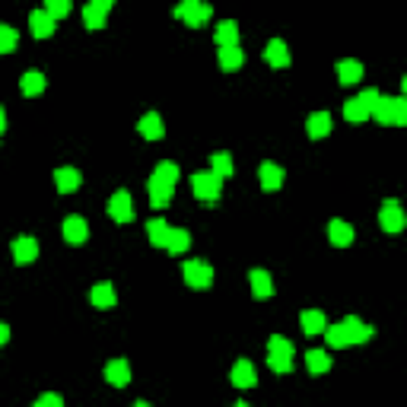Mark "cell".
Instances as JSON below:
<instances>
[{"label":"cell","mask_w":407,"mask_h":407,"mask_svg":"<svg viewBox=\"0 0 407 407\" xmlns=\"http://www.w3.org/2000/svg\"><path fill=\"white\" fill-rule=\"evenodd\" d=\"M379 125H407V99L404 96H379L373 115Z\"/></svg>","instance_id":"6da1fadb"},{"label":"cell","mask_w":407,"mask_h":407,"mask_svg":"<svg viewBox=\"0 0 407 407\" xmlns=\"http://www.w3.org/2000/svg\"><path fill=\"white\" fill-rule=\"evenodd\" d=\"M191 188H194V198L204 200V204H216L220 194H223V178L213 172H194L191 175Z\"/></svg>","instance_id":"7a4b0ae2"},{"label":"cell","mask_w":407,"mask_h":407,"mask_svg":"<svg viewBox=\"0 0 407 407\" xmlns=\"http://www.w3.org/2000/svg\"><path fill=\"white\" fill-rule=\"evenodd\" d=\"M172 17L182 19V23L191 25V29H198V25H204L210 17H213V7L204 3V0H185V3H178V7L172 10Z\"/></svg>","instance_id":"3957f363"},{"label":"cell","mask_w":407,"mask_h":407,"mask_svg":"<svg viewBox=\"0 0 407 407\" xmlns=\"http://www.w3.org/2000/svg\"><path fill=\"white\" fill-rule=\"evenodd\" d=\"M182 274L191 290H210V286H213V267H210L207 261H185Z\"/></svg>","instance_id":"277c9868"},{"label":"cell","mask_w":407,"mask_h":407,"mask_svg":"<svg viewBox=\"0 0 407 407\" xmlns=\"http://www.w3.org/2000/svg\"><path fill=\"white\" fill-rule=\"evenodd\" d=\"M379 226L391 236H398L401 229H404V207H401L398 200H385L382 204V210H379Z\"/></svg>","instance_id":"5b68a950"},{"label":"cell","mask_w":407,"mask_h":407,"mask_svg":"<svg viewBox=\"0 0 407 407\" xmlns=\"http://www.w3.org/2000/svg\"><path fill=\"white\" fill-rule=\"evenodd\" d=\"M108 216L115 220V223H131L134 220V200L127 191H115L112 200H108Z\"/></svg>","instance_id":"8992f818"},{"label":"cell","mask_w":407,"mask_h":407,"mask_svg":"<svg viewBox=\"0 0 407 407\" xmlns=\"http://www.w3.org/2000/svg\"><path fill=\"white\" fill-rule=\"evenodd\" d=\"M54 29H58V19L51 17L48 10H32V17H29V32H32L35 39H51Z\"/></svg>","instance_id":"52a82bcc"},{"label":"cell","mask_w":407,"mask_h":407,"mask_svg":"<svg viewBox=\"0 0 407 407\" xmlns=\"http://www.w3.org/2000/svg\"><path fill=\"white\" fill-rule=\"evenodd\" d=\"M61 233H64V242H70V245H83L90 239V223H86L83 216H67Z\"/></svg>","instance_id":"ba28073f"},{"label":"cell","mask_w":407,"mask_h":407,"mask_svg":"<svg viewBox=\"0 0 407 407\" xmlns=\"http://www.w3.org/2000/svg\"><path fill=\"white\" fill-rule=\"evenodd\" d=\"M249 283H251L255 300H271V296H274V280H271V274H267L264 267H251V271H249Z\"/></svg>","instance_id":"9c48e42d"},{"label":"cell","mask_w":407,"mask_h":407,"mask_svg":"<svg viewBox=\"0 0 407 407\" xmlns=\"http://www.w3.org/2000/svg\"><path fill=\"white\" fill-rule=\"evenodd\" d=\"M137 131H140L143 140H163V137H166V125H163L159 112H147V115L137 121Z\"/></svg>","instance_id":"30bf717a"},{"label":"cell","mask_w":407,"mask_h":407,"mask_svg":"<svg viewBox=\"0 0 407 407\" xmlns=\"http://www.w3.org/2000/svg\"><path fill=\"white\" fill-rule=\"evenodd\" d=\"M258 178H261V188H264V191H280L283 182H286V172H283L277 163H261Z\"/></svg>","instance_id":"8fae6325"},{"label":"cell","mask_w":407,"mask_h":407,"mask_svg":"<svg viewBox=\"0 0 407 407\" xmlns=\"http://www.w3.org/2000/svg\"><path fill=\"white\" fill-rule=\"evenodd\" d=\"M35 258H39V239H32V236L13 239V261L17 264H32Z\"/></svg>","instance_id":"7c38bea8"},{"label":"cell","mask_w":407,"mask_h":407,"mask_svg":"<svg viewBox=\"0 0 407 407\" xmlns=\"http://www.w3.org/2000/svg\"><path fill=\"white\" fill-rule=\"evenodd\" d=\"M80 185H83V175H80V169L61 166L58 172H54V188H58L61 194H74Z\"/></svg>","instance_id":"4fadbf2b"},{"label":"cell","mask_w":407,"mask_h":407,"mask_svg":"<svg viewBox=\"0 0 407 407\" xmlns=\"http://www.w3.org/2000/svg\"><path fill=\"white\" fill-rule=\"evenodd\" d=\"M229 382H233L236 388H255V385H258V373H255V366H251L249 359H236L233 373H229Z\"/></svg>","instance_id":"5bb4252c"},{"label":"cell","mask_w":407,"mask_h":407,"mask_svg":"<svg viewBox=\"0 0 407 407\" xmlns=\"http://www.w3.org/2000/svg\"><path fill=\"white\" fill-rule=\"evenodd\" d=\"M341 324H344V331H347L350 344H366V341H373V334H375V328H373V324L359 322L357 315H347Z\"/></svg>","instance_id":"9a60e30c"},{"label":"cell","mask_w":407,"mask_h":407,"mask_svg":"<svg viewBox=\"0 0 407 407\" xmlns=\"http://www.w3.org/2000/svg\"><path fill=\"white\" fill-rule=\"evenodd\" d=\"M147 191H150V204L153 207H169V200H172L175 194V185L163 182V178H156V175H150V185H147Z\"/></svg>","instance_id":"2e32d148"},{"label":"cell","mask_w":407,"mask_h":407,"mask_svg":"<svg viewBox=\"0 0 407 407\" xmlns=\"http://www.w3.org/2000/svg\"><path fill=\"white\" fill-rule=\"evenodd\" d=\"M334 127V118L328 115V112H312L306 121V134L312 137V140H322V137H328Z\"/></svg>","instance_id":"e0dca14e"},{"label":"cell","mask_w":407,"mask_h":407,"mask_svg":"<svg viewBox=\"0 0 407 407\" xmlns=\"http://www.w3.org/2000/svg\"><path fill=\"white\" fill-rule=\"evenodd\" d=\"M105 382L115 385V388L131 385V363H127V359H112V363L105 366Z\"/></svg>","instance_id":"ac0fdd59"},{"label":"cell","mask_w":407,"mask_h":407,"mask_svg":"<svg viewBox=\"0 0 407 407\" xmlns=\"http://www.w3.org/2000/svg\"><path fill=\"white\" fill-rule=\"evenodd\" d=\"M264 61L271 67H277V70H280V67H290V48H286V42H283V39H271V42H267V48H264Z\"/></svg>","instance_id":"d6986e66"},{"label":"cell","mask_w":407,"mask_h":407,"mask_svg":"<svg viewBox=\"0 0 407 407\" xmlns=\"http://www.w3.org/2000/svg\"><path fill=\"white\" fill-rule=\"evenodd\" d=\"M353 226L347 223V220H331L328 223V239H331V245H337V249H347L350 242H353Z\"/></svg>","instance_id":"ffe728a7"},{"label":"cell","mask_w":407,"mask_h":407,"mask_svg":"<svg viewBox=\"0 0 407 407\" xmlns=\"http://www.w3.org/2000/svg\"><path fill=\"white\" fill-rule=\"evenodd\" d=\"M90 300H92V306L96 309H115V302H118V293H115V286L112 283H96L92 286V293H90Z\"/></svg>","instance_id":"44dd1931"},{"label":"cell","mask_w":407,"mask_h":407,"mask_svg":"<svg viewBox=\"0 0 407 407\" xmlns=\"http://www.w3.org/2000/svg\"><path fill=\"white\" fill-rule=\"evenodd\" d=\"M213 39H216V45H220V48H229V45H239V23H236V19H223V23L216 25Z\"/></svg>","instance_id":"7402d4cb"},{"label":"cell","mask_w":407,"mask_h":407,"mask_svg":"<svg viewBox=\"0 0 407 407\" xmlns=\"http://www.w3.org/2000/svg\"><path fill=\"white\" fill-rule=\"evenodd\" d=\"M344 118H347L350 125H363L366 118H369V105L363 102V96H353V99L344 102Z\"/></svg>","instance_id":"603a6c76"},{"label":"cell","mask_w":407,"mask_h":407,"mask_svg":"<svg viewBox=\"0 0 407 407\" xmlns=\"http://www.w3.org/2000/svg\"><path fill=\"white\" fill-rule=\"evenodd\" d=\"M324 324H328V318H324V312H318V309H312V312H302L300 315V328L306 337H312V334H322Z\"/></svg>","instance_id":"cb8c5ba5"},{"label":"cell","mask_w":407,"mask_h":407,"mask_svg":"<svg viewBox=\"0 0 407 407\" xmlns=\"http://www.w3.org/2000/svg\"><path fill=\"white\" fill-rule=\"evenodd\" d=\"M19 92L23 96H42L45 92V74L42 70H25L19 80Z\"/></svg>","instance_id":"d4e9b609"},{"label":"cell","mask_w":407,"mask_h":407,"mask_svg":"<svg viewBox=\"0 0 407 407\" xmlns=\"http://www.w3.org/2000/svg\"><path fill=\"white\" fill-rule=\"evenodd\" d=\"M337 80H341L344 86L359 83V80H363V64H359V61H353V58L341 61V64H337Z\"/></svg>","instance_id":"484cf974"},{"label":"cell","mask_w":407,"mask_h":407,"mask_svg":"<svg viewBox=\"0 0 407 407\" xmlns=\"http://www.w3.org/2000/svg\"><path fill=\"white\" fill-rule=\"evenodd\" d=\"M188 249H191V233L188 229H169V239H166L169 255H185Z\"/></svg>","instance_id":"4316f807"},{"label":"cell","mask_w":407,"mask_h":407,"mask_svg":"<svg viewBox=\"0 0 407 407\" xmlns=\"http://www.w3.org/2000/svg\"><path fill=\"white\" fill-rule=\"evenodd\" d=\"M245 64V54H242L239 45H229V48H220V70H226V74H233V70H239V67Z\"/></svg>","instance_id":"83f0119b"},{"label":"cell","mask_w":407,"mask_h":407,"mask_svg":"<svg viewBox=\"0 0 407 407\" xmlns=\"http://www.w3.org/2000/svg\"><path fill=\"white\" fill-rule=\"evenodd\" d=\"M169 229H172V226H169L166 220H163V216H159V220H150V223H147V236H150V242L156 245V249H166Z\"/></svg>","instance_id":"f1b7e54d"},{"label":"cell","mask_w":407,"mask_h":407,"mask_svg":"<svg viewBox=\"0 0 407 407\" xmlns=\"http://www.w3.org/2000/svg\"><path fill=\"white\" fill-rule=\"evenodd\" d=\"M210 172L220 175V178H233V172H236L233 156H229V153H213V156H210Z\"/></svg>","instance_id":"f546056e"},{"label":"cell","mask_w":407,"mask_h":407,"mask_svg":"<svg viewBox=\"0 0 407 407\" xmlns=\"http://www.w3.org/2000/svg\"><path fill=\"white\" fill-rule=\"evenodd\" d=\"M306 366H309V373L312 375H322L331 369V357L324 353V350H309L306 353Z\"/></svg>","instance_id":"4dcf8cb0"},{"label":"cell","mask_w":407,"mask_h":407,"mask_svg":"<svg viewBox=\"0 0 407 407\" xmlns=\"http://www.w3.org/2000/svg\"><path fill=\"white\" fill-rule=\"evenodd\" d=\"M324 337H328V347H334V350H344V347H350V337H347V331H344V324L337 322V324H324Z\"/></svg>","instance_id":"1f68e13d"},{"label":"cell","mask_w":407,"mask_h":407,"mask_svg":"<svg viewBox=\"0 0 407 407\" xmlns=\"http://www.w3.org/2000/svg\"><path fill=\"white\" fill-rule=\"evenodd\" d=\"M267 353H271V357H290L293 359L296 347H293V341H286V337L274 334V337H267Z\"/></svg>","instance_id":"d6a6232c"},{"label":"cell","mask_w":407,"mask_h":407,"mask_svg":"<svg viewBox=\"0 0 407 407\" xmlns=\"http://www.w3.org/2000/svg\"><path fill=\"white\" fill-rule=\"evenodd\" d=\"M83 23H86V29H105L108 13L105 10H99V7H92V3H86L83 7Z\"/></svg>","instance_id":"836d02e7"},{"label":"cell","mask_w":407,"mask_h":407,"mask_svg":"<svg viewBox=\"0 0 407 407\" xmlns=\"http://www.w3.org/2000/svg\"><path fill=\"white\" fill-rule=\"evenodd\" d=\"M19 45V32L13 25H0V54H10V51H17Z\"/></svg>","instance_id":"e575fe53"},{"label":"cell","mask_w":407,"mask_h":407,"mask_svg":"<svg viewBox=\"0 0 407 407\" xmlns=\"http://www.w3.org/2000/svg\"><path fill=\"white\" fill-rule=\"evenodd\" d=\"M153 175H156V178H163V182H169V185H178V166H175V163H169V159H163V163L153 169Z\"/></svg>","instance_id":"d590c367"},{"label":"cell","mask_w":407,"mask_h":407,"mask_svg":"<svg viewBox=\"0 0 407 407\" xmlns=\"http://www.w3.org/2000/svg\"><path fill=\"white\" fill-rule=\"evenodd\" d=\"M45 10H48L54 19H64V17H70L74 3H70V0H45Z\"/></svg>","instance_id":"8d00e7d4"},{"label":"cell","mask_w":407,"mask_h":407,"mask_svg":"<svg viewBox=\"0 0 407 407\" xmlns=\"http://www.w3.org/2000/svg\"><path fill=\"white\" fill-rule=\"evenodd\" d=\"M267 366L274 369V373H293V359L290 357H267Z\"/></svg>","instance_id":"74e56055"},{"label":"cell","mask_w":407,"mask_h":407,"mask_svg":"<svg viewBox=\"0 0 407 407\" xmlns=\"http://www.w3.org/2000/svg\"><path fill=\"white\" fill-rule=\"evenodd\" d=\"M35 407H64V398H61V395H42V398L35 401Z\"/></svg>","instance_id":"f35d334b"},{"label":"cell","mask_w":407,"mask_h":407,"mask_svg":"<svg viewBox=\"0 0 407 407\" xmlns=\"http://www.w3.org/2000/svg\"><path fill=\"white\" fill-rule=\"evenodd\" d=\"M10 341V328H7V324H3V322H0V347H3V344H7Z\"/></svg>","instance_id":"ab89813d"},{"label":"cell","mask_w":407,"mask_h":407,"mask_svg":"<svg viewBox=\"0 0 407 407\" xmlns=\"http://www.w3.org/2000/svg\"><path fill=\"white\" fill-rule=\"evenodd\" d=\"M7 131V112H3V108H0V134Z\"/></svg>","instance_id":"60d3db41"},{"label":"cell","mask_w":407,"mask_h":407,"mask_svg":"<svg viewBox=\"0 0 407 407\" xmlns=\"http://www.w3.org/2000/svg\"><path fill=\"white\" fill-rule=\"evenodd\" d=\"M108 3H115V0H108Z\"/></svg>","instance_id":"b9f144b4"},{"label":"cell","mask_w":407,"mask_h":407,"mask_svg":"<svg viewBox=\"0 0 407 407\" xmlns=\"http://www.w3.org/2000/svg\"><path fill=\"white\" fill-rule=\"evenodd\" d=\"M0 137H3V134H0Z\"/></svg>","instance_id":"7bdbcfd3"}]
</instances>
